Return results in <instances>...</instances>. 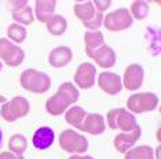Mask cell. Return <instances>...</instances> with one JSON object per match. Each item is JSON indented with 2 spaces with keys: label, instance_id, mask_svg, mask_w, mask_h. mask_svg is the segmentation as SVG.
<instances>
[{
  "label": "cell",
  "instance_id": "1",
  "mask_svg": "<svg viewBox=\"0 0 161 159\" xmlns=\"http://www.w3.org/2000/svg\"><path fill=\"white\" fill-rule=\"evenodd\" d=\"M75 100H77V91L70 84H65L61 86L59 93L48 100L47 108L51 114H59L69 103Z\"/></svg>",
  "mask_w": 161,
  "mask_h": 159
},
{
  "label": "cell",
  "instance_id": "2",
  "mask_svg": "<svg viewBox=\"0 0 161 159\" xmlns=\"http://www.w3.org/2000/svg\"><path fill=\"white\" fill-rule=\"evenodd\" d=\"M0 56L8 64L15 66V64L21 63V60L24 58V52L19 48L14 47L13 44L7 43L6 40H0Z\"/></svg>",
  "mask_w": 161,
  "mask_h": 159
},
{
  "label": "cell",
  "instance_id": "3",
  "mask_svg": "<svg viewBox=\"0 0 161 159\" xmlns=\"http://www.w3.org/2000/svg\"><path fill=\"white\" fill-rule=\"evenodd\" d=\"M157 104V97L150 95V93H143V95H135L128 100V106L134 111H146L154 108Z\"/></svg>",
  "mask_w": 161,
  "mask_h": 159
},
{
  "label": "cell",
  "instance_id": "4",
  "mask_svg": "<svg viewBox=\"0 0 161 159\" xmlns=\"http://www.w3.org/2000/svg\"><path fill=\"white\" fill-rule=\"evenodd\" d=\"M61 144L62 147L65 146L66 151H79L83 152L87 148V141L83 139L81 136L76 135L73 132H65L61 136Z\"/></svg>",
  "mask_w": 161,
  "mask_h": 159
},
{
  "label": "cell",
  "instance_id": "5",
  "mask_svg": "<svg viewBox=\"0 0 161 159\" xmlns=\"http://www.w3.org/2000/svg\"><path fill=\"white\" fill-rule=\"evenodd\" d=\"M22 82H24L25 88H28L32 82H35V84L32 85V88H31L32 91L37 92L36 85H40V89H42V92H43V91H46V89L48 88L50 80H48V77H46L44 74H40V73H37V71H35V70H28V71H25V74L22 75Z\"/></svg>",
  "mask_w": 161,
  "mask_h": 159
},
{
  "label": "cell",
  "instance_id": "6",
  "mask_svg": "<svg viewBox=\"0 0 161 159\" xmlns=\"http://www.w3.org/2000/svg\"><path fill=\"white\" fill-rule=\"evenodd\" d=\"M106 26L110 28V30H119V29H124L131 25V17L127 10H120L110 14L106 18Z\"/></svg>",
  "mask_w": 161,
  "mask_h": 159
},
{
  "label": "cell",
  "instance_id": "7",
  "mask_svg": "<svg viewBox=\"0 0 161 159\" xmlns=\"http://www.w3.org/2000/svg\"><path fill=\"white\" fill-rule=\"evenodd\" d=\"M25 106H28L26 100L15 97L11 103L3 106V117H4L7 121H14V119H17L19 115H24L28 111V110H21L19 108V107H25Z\"/></svg>",
  "mask_w": 161,
  "mask_h": 159
},
{
  "label": "cell",
  "instance_id": "8",
  "mask_svg": "<svg viewBox=\"0 0 161 159\" xmlns=\"http://www.w3.org/2000/svg\"><path fill=\"white\" fill-rule=\"evenodd\" d=\"M54 141V132L50 128H40L33 136V146L39 150H46Z\"/></svg>",
  "mask_w": 161,
  "mask_h": 159
},
{
  "label": "cell",
  "instance_id": "9",
  "mask_svg": "<svg viewBox=\"0 0 161 159\" xmlns=\"http://www.w3.org/2000/svg\"><path fill=\"white\" fill-rule=\"evenodd\" d=\"M94 75H95V69L91 64H83L79 69L77 74H76V81L81 88H88L94 84Z\"/></svg>",
  "mask_w": 161,
  "mask_h": 159
},
{
  "label": "cell",
  "instance_id": "10",
  "mask_svg": "<svg viewBox=\"0 0 161 159\" xmlns=\"http://www.w3.org/2000/svg\"><path fill=\"white\" fill-rule=\"evenodd\" d=\"M99 84L101 86L109 93H116L121 89V84H120V78L114 74L110 73H103L99 77Z\"/></svg>",
  "mask_w": 161,
  "mask_h": 159
},
{
  "label": "cell",
  "instance_id": "11",
  "mask_svg": "<svg viewBox=\"0 0 161 159\" xmlns=\"http://www.w3.org/2000/svg\"><path fill=\"white\" fill-rule=\"evenodd\" d=\"M142 69L134 64V66L128 67L125 74V86L128 89H136L142 82Z\"/></svg>",
  "mask_w": 161,
  "mask_h": 159
},
{
  "label": "cell",
  "instance_id": "12",
  "mask_svg": "<svg viewBox=\"0 0 161 159\" xmlns=\"http://www.w3.org/2000/svg\"><path fill=\"white\" fill-rule=\"evenodd\" d=\"M80 129L91 133H101L103 131V121H102L101 115H90L87 118V122L83 124Z\"/></svg>",
  "mask_w": 161,
  "mask_h": 159
},
{
  "label": "cell",
  "instance_id": "13",
  "mask_svg": "<svg viewBox=\"0 0 161 159\" xmlns=\"http://www.w3.org/2000/svg\"><path fill=\"white\" fill-rule=\"evenodd\" d=\"M69 59H70V52L68 48H57L50 56L51 64H54V66H62V64L68 63Z\"/></svg>",
  "mask_w": 161,
  "mask_h": 159
},
{
  "label": "cell",
  "instance_id": "14",
  "mask_svg": "<svg viewBox=\"0 0 161 159\" xmlns=\"http://www.w3.org/2000/svg\"><path fill=\"white\" fill-rule=\"evenodd\" d=\"M95 59L98 60V63L101 64V66H112L113 62H114V55H113L112 49L108 48V47H103V48L101 49V51H98L95 55H92Z\"/></svg>",
  "mask_w": 161,
  "mask_h": 159
},
{
  "label": "cell",
  "instance_id": "15",
  "mask_svg": "<svg viewBox=\"0 0 161 159\" xmlns=\"http://www.w3.org/2000/svg\"><path fill=\"white\" fill-rule=\"evenodd\" d=\"M55 8V2H37V15L40 21H48L50 13Z\"/></svg>",
  "mask_w": 161,
  "mask_h": 159
},
{
  "label": "cell",
  "instance_id": "16",
  "mask_svg": "<svg viewBox=\"0 0 161 159\" xmlns=\"http://www.w3.org/2000/svg\"><path fill=\"white\" fill-rule=\"evenodd\" d=\"M47 23H48L50 32L54 34H61L66 28V22H65V19L62 17H50Z\"/></svg>",
  "mask_w": 161,
  "mask_h": 159
},
{
  "label": "cell",
  "instance_id": "17",
  "mask_svg": "<svg viewBox=\"0 0 161 159\" xmlns=\"http://www.w3.org/2000/svg\"><path fill=\"white\" fill-rule=\"evenodd\" d=\"M127 159H152L150 155V148L147 147H139L135 151H131L127 155Z\"/></svg>",
  "mask_w": 161,
  "mask_h": 159
},
{
  "label": "cell",
  "instance_id": "18",
  "mask_svg": "<svg viewBox=\"0 0 161 159\" xmlns=\"http://www.w3.org/2000/svg\"><path fill=\"white\" fill-rule=\"evenodd\" d=\"M14 19L21 21V22H24V23L32 22V11H31V8L25 7V8L19 10V11H15L14 13Z\"/></svg>",
  "mask_w": 161,
  "mask_h": 159
},
{
  "label": "cell",
  "instance_id": "19",
  "mask_svg": "<svg viewBox=\"0 0 161 159\" xmlns=\"http://www.w3.org/2000/svg\"><path fill=\"white\" fill-rule=\"evenodd\" d=\"M25 146H26V143H25L24 137L22 136H14L11 139V141H10V148H11L13 151H15V152H22L25 150Z\"/></svg>",
  "mask_w": 161,
  "mask_h": 159
},
{
  "label": "cell",
  "instance_id": "20",
  "mask_svg": "<svg viewBox=\"0 0 161 159\" xmlns=\"http://www.w3.org/2000/svg\"><path fill=\"white\" fill-rule=\"evenodd\" d=\"M8 36L15 41H22L25 37V30L18 25H11L8 28Z\"/></svg>",
  "mask_w": 161,
  "mask_h": 159
},
{
  "label": "cell",
  "instance_id": "21",
  "mask_svg": "<svg viewBox=\"0 0 161 159\" xmlns=\"http://www.w3.org/2000/svg\"><path fill=\"white\" fill-rule=\"evenodd\" d=\"M132 11L139 19H142L146 15V13H147V6L145 3H135L132 6Z\"/></svg>",
  "mask_w": 161,
  "mask_h": 159
},
{
  "label": "cell",
  "instance_id": "22",
  "mask_svg": "<svg viewBox=\"0 0 161 159\" xmlns=\"http://www.w3.org/2000/svg\"><path fill=\"white\" fill-rule=\"evenodd\" d=\"M86 38H87V44H88V47L98 45L102 43V34L99 32H98V33H87Z\"/></svg>",
  "mask_w": 161,
  "mask_h": 159
},
{
  "label": "cell",
  "instance_id": "23",
  "mask_svg": "<svg viewBox=\"0 0 161 159\" xmlns=\"http://www.w3.org/2000/svg\"><path fill=\"white\" fill-rule=\"evenodd\" d=\"M0 159H22V158L21 156H14V155H11V154L4 152V154L0 155Z\"/></svg>",
  "mask_w": 161,
  "mask_h": 159
},
{
  "label": "cell",
  "instance_id": "24",
  "mask_svg": "<svg viewBox=\"0 0 161 159\" xmlns=\"http://www.w3.org/2000/svg\"><path fill=\"white\" fill-rule=\"evenodd\" d=\"M109 4H110V2H103V3H101V2H97V6H101L99 8L101 10H105L106 7H108Z\"/></svg>",
  "mask_w": 161,
  "mask_h": 159
},
{
  "label": "cell",
  "instance_id": "25",
  "mask_svg": "<svg viewBox=\"0 0 161 159\" xmlns=\"http://www.w3.org/2000/svg\"><path fill=\"white\" fill-rule=\"evenodd\" d=\"M70 159H91V158H70Z\"/></svg>",
  "mask_w": 161,
  "mask_h": 159
},
{
  "label": "cell",
  "instance_id": "26",
  "mask_svg": "<svg viewBox=\"0 0 161 159\" xmlns=\"http://www.w3.org/2000/svg\"><path fill=\"white\" fill-rule=\"evenodd\" d=\"M0 102H4V99H3V97H0Z\"/></svg>",
  "mask_w": 161,
  "mask_h": 159
},
{
  "label": "cell",
  "instance_id": "27",
  "mask_svg": "<svg viewBox=\"0 0 161 159\" xmlns=\"http://www.w3.org/2000/svg\"><path fill=\"white\" fill-rule=\"evenodd\" d=\"M0 141H2V132H0Z\"/></svg>",
  "mask_w": 161,
  "mask_h": 159
},
{
  "label": "cell",
  "instance_id": "28",
  "mask_svg": "<svg viewBox=\"0 0 161 159\" xmlns=\"http://www.w3.org/2000/svg\"><path fill=\"white\" fill-rule=\"evenodd\" d=\"M0 69H2V64H0Z\"/></svg>",
  "mask_w": 161,
  "mask_h": 159
}]
</instances>
